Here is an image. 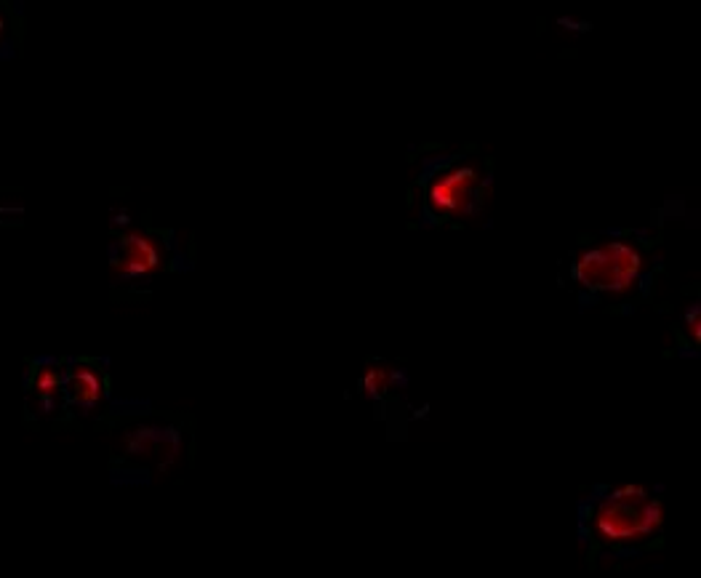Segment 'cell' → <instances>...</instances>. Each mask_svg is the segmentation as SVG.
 <instances>
[{"label":"cell","mask_w":701,"mask_h":578,"mask_svg":"<svg viewBox=\"0 0 701 578\" xmlns=\"http://www.w3.org/2000/svg\"><path fill=\"white\" fill-rule=\"evenodd\" d=\"M646 256L630 240H606L587 248L571 264L576 286L603 296H624L635 288L643 275Z\"/></svg>","instance_id":"cell-2"},{"label":"cell","mask_w":701,"mask_h":578,"mask_svg":"<svg viewBox=\"0 0 701 578\" xmlns=\"http://www.w3.org/2000/svg\"><path fill=\"white\" fill-rule=\"evenodd\" d=\"M112 224H115V227H126V224H128V214H126V211H120V214L115 216V219H112Z\"/></svg>","instance_id":"cell-15"},{"label":"cell","mask_w":701,"mask_h":578,"mask_svg":"<svg viewBox=\"0 0 701 578\" xmlns=\"http://www.w3.org/2000/svg\"><path fill=\"white\" fill-rule=\"evenodd\" d=\"M686 323H688V328H691V341H694V344H699V339H701V333H699V304H694V307H691V312H688V317H686Z\"/></svg>","instance_id":"cell-11"},{"label":"cell","mask_w":701,"mask_h":578,"mask_svg":"<svg viewBox=\"0 0 701 578\" xmlns=\"http://www.w3.org/2000/svg\"><path fill=\"white\" fill-rule=\"evenodd\" d=\"M78 363H80V360H78V357H75V355L62 357V365H64V368H75V365H78Z\"/></svg>","instance_id":"cell-16"},{"label":"cell","mask_w":701,"mask_h":578,"mask_svg":"<svg viewBox=\"0 0 701 578\" xmlns=\"http://www.w3.org/2000/svg\"><path fill=\"white\" fill-rule=\"evenodd\" d=\"M32 387L38 389V395H46V392L56 395V392H59V373H56L54 368H35Z\"/></svg>","instance_id":"cell-7"},{"label":"cell","mask_w":701,"mask_h":578,"mask_svg":"<svg viewBox=\"0 0 701 578\" xmlns=\"http://www.w3.org/2000/svg\"><path fill=\"white\" fill-rule=\"evenodd\" d=\"M483 195V174L475 166H451L427 184V206L438 216H470Z\"/></svg>","instance_id":"cell-3"},{"label":"cell","mask_w":701,"mask_h":578,"mask_svg":"<svg viewBox=\"0 0 701 578\" xmlns=\"http://www.w3.org/2000/svg\"><path fill=\"white\" fill-rule=\"evenodd\" d=\"M72 405L78 408L80 416H91L96 411V405L102 400L104 392V376L86 365V360H80L75 368H72Z\"/></svg>","instance_id":"cell-5"},{"label":"cell","mask_w":701,"mask_h":578,"mask_svg":"<svg viewBox=\"0 0 701 578\" xmlns=\"http://www.w3.org/2000/svg\"><path fill=\"white\" fill-rule=\"evenodd\" d=\"M664 528V504L646 485H616L592 512V531L606 544H638Z\"/></svg>","instance_id":"cell-1"},{"label":"cell","mask_w":701,"mask_h":578,"mask_svg":"<svg viewBox=\"0 0 701 578\" xmlns=\"http://www.w3.org/2000/svg\"><path fill=\"white\" fill-rule=\"evenodd\" d=\"M3 30H6V22H3V16H0V35H3Z\"/></svg>","instance_id":"cell-17"},{"label":"cell","mask_w":701,"mask_h":578,"mask_svg":"<svg viewBox=\"0 0 701 578\" xmlns=\"http://www.w3.org/2000/svg\"><path fill=\"white\" fill-rule=\"evenodd\" d=\"M112 413H150V403L147 400H110Z\"/></svg>","instance_id":"cell-9"},{"label":"cell","mask_w":701,"mask_h":578,"mask_svg":"<svg viewBox=\"0 0 701 578\" xmlns=\"http://www.w3.org/2000/svg\"><path fill=\"white\" fill-rule=\"evenodd\" d=\"M120 259L112 264L115 270V283L126 280H147L152 272L158 270L163 256H160L158 243L147 238L144 232H126L118 238Z\"/></svg>","instance_id":"cell-4"},{"label":"cell","mask_w":701,"mask_h":578,"mask_svg":"<svg viewBox=\"0 0 701 578\" xmlns=\"http://www.w3.org/2000/svg\"><path fill=\"white\" fill-rule=\"evenodd\" d=\"M152 477L147 469H112V483L115 485H147Z\"/></svg>","instance_id":"cell-8"},{"label":"cell","mask_w":701,"mask_h":578,"mask_svg":"<svg viewBox=\"0 0 701 578\" xmlns=\"http://www.w3.org/2000/svg\"><path fill=\"white\" fill-rule=\"evenodd\" d=\"M56 408H59V403H56V395H51V392H46V395H38V416L40 419H46V416L56 413Z\"/></svg>","instance_id":"cell-10"},{"label":"cell","mask_w":701,"mask_h":578,"mask_svg":"<svg viewBox=\"0 0 701 578\" xmlns=\"http://www.w3.org/2000/svg\"><path fill=\"white\" fill-rule=\"evenodd\" d=\"M395 381V373L384 365H371L366 371V376L360 379V395L366 400H382L387 395V389Z\"/></svg>","instance_id":"cell-6"},{"label":"cell","mask_w":701,"mask_h":578,"mask_svg":"<svg viewBox=\"0 0 701 578\" xmlns=\"http://www.w3.org/2000/svg\"><path fill=\"white\" fill-rule=\"evenodd\" d=\"M32 368H56V365H62V357L59 355H35L30 360Z\"/></svg>","instance_id":"cell-12"},{"label":"cell","mask_w":701,"mask_h":578,"mask_svg":"<svg viewBox=\"0 0 701 578\" xmlns=\"http://www.w3.org/2000/svg\"><path fill=\"white\" fill-rule=\"evenodd\" d=\"M14 56H16L14 38H3V40H0V62H11Z\"/></svg>","instance_id":"cell-13"},{"label":"cell","mask_w":701,"mask_h":578,"mask_svg":"<svg viewBox=\"0 0 701 578\" xmlns=\"http://www.w3.org/2000/svg\"><path fill=\"white\" fill-rule=\"evenodd\" d=\"M24 206H0V216H22Z\"/></svg>","instance_id":"cell-14"}]
</instances>
